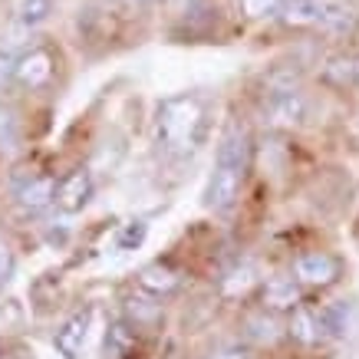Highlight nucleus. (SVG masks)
<instances>
[{"mask_svg":"<svg viewBox=\"0 0 359 359\" xmlns=\"http://www.w3.org/2000/svg\"><path fill=\"white\" fill-rule=\"evenodd\" d=\"M248 165H250V139L241 122H231L224 135L218 142V155L211 165L205 185V208L215 215H228L234 211L244 191V178H248Z\"/></svg>","mask_w":359,"mask_h":359,"instance_id":"obj_1","label":"nucleus"},{"mask_svg":"<svg viewBox=\"0 0 359 359\" xmlns=\"http://www.w3.org/2000/svg\"><path fill=\"white\" fill-rule=\"evenodd\" d=\"M56 76V56L46 50V46H30L17 56V69H13V79L20 83L23 89H46Z\"/></svg>","mask_w":359,"mask_h":359,"instance_id":"obj_6","label":"nucleus"},{"mask_svg":"<svg viewBox=\"0 0 359 359\" xmlns=\"http://www.w3.org/2000/svg\"><path fill=\"white\" fill-rule=\"evenodd\" d=\"M11 271H13V250H11V244L0 238V283L11 277Z\"/></svg>","mask_w":359,"mask_h":359,"instance_id":"obj_26","label":"nucleus"},{"mask_svg":"<svg viewBox=\"0 0 359 359\" xmlns=\"http://www.w3.org/2000/svg\"><path fill=\"white\" fill-rule=\"evenodd\" d=\"M93 191H96V185H93V175H89L86 168H79V172L66 175L63 182H60L56 208H60L63 215H79V211L93 201Z\"/></svg>","mask_w":359,"mask_h":359,"instance_id":"obj_9","label":"nucleus"},{"mask_svg":"<svg viewBox=\"0 0 359 359\" xmlns=\"http://www.w3.org/2000/svg\"><path fill=\"white\" fill-rule=\"evenodd\" d=\"M142 294L155 297V300H162V297H172L178 287H182V273L168 267V264H149V267H142L139 277H135Z\"/></svg>","mask_w":359,"mask_h":359,"instance_id":"obj_11","label":"nucleus"},{"mask_svg":"<svg viewBox=\"0 0 359 359\" xmlns=\"http://www.w3.org/2000/svg\"><path fill=\"white\" fill-rule=\"evenodd\" d=\"M304 306V287L294 280V273H277V277H264L261 290H257V310L280 316L294 313Z\"/></svg>","mask_w":359,"mask_h":359,"instance_id":"obj_5","label":"nucleus"},{"mask_svg":"<svg viewBox=\"0 0 359 359\" xmlns=\"http://www.w3.org/2000/svg\"><path fill=\"white\" fill-rule=\"evenodd\" d=\"M152 139L165 155H191L205 139V102L188 93L162 99L152 119Z\"/></svg>","mask_w":359,"mask_h":359,"instance_id":"obj_2","label":"nucleus"},{"mask_svg":"<svg viewBox=\"0 0 359 359\" xmlns=\"http://www.w3.org/2000/svg\"><path fill=\"white\" fill-rule=\"evenodd\" d=\"M13 69H17V53H13L11 46L0 43V86H4L7 79H13Z\"/></svg>","mask_w":359,"mask_h":359,"instance_id":"obj_25","label":"nucleus"},{"mask_svg":"<svg viewBox=\"0 0 359 359\" xmlns=\"http://www.w3.org/2000/svg\"><path fill=\"white\" fill-rule=\"evenodd\" d=\"M23 142V126L13 106L0 102V155H17Z\"/></svg>","mask_w":359,"mask_h":359,"instance_id":"obj_18","label":"nucleus"},{"mask_svg":"<svg viewBox=\"0 0 359 359\" xmlns=\"http://www.w3.org/2000/svg\"><path fill=\"white\" fill-rule=\"evenodd\" d=\"M89 323H93V310H79L69 320H63L60 330L53 333L56 353L63 359H79V353L86 346V337H89Z\"/></svg>","mask_w":359,"mask_h":359,"instance_id":"obj_8","label":"nucleus"},{"mask_svg":"<svg viewBox=\"0 0 359 359\" xmlns=\"http://www.w3.org/2000/svg\"><path fill=\"white\" fill-rule=\"evenodd\" d=\"M241 4H244L248 17H271V13L280 11L283 0H241Z\"/></svg>","mask_w":359,"mask_h":359,"instance_id":"obj_23","label":"nucleus"},{"mask_svg":"<svg viewBox=\"0 0 359 359\" xmlns=\"http://www.w3.org/2000/svg\"><path fill=\"white\" fill-rule=\"evenodd\" d=\"M280 337H287V327H280V320L267 310H257L244 320V346H273Z\"/></svg>","mask_w":359,"mask_h":359,"instance_id":"obj_12","label":"nucleus"},{"mask_svg":"<svg viewBox=\"0 0 359 359\" xmlns=\"http://www.w3.org/2000/svg\"><path fill=\"white\" fill-rule=\"evenodd\" d=\"M126 4H158V0H126Z\"/></svg>","mask_w":359,"mask_h":359,"instance_id":"obj_27","label":"nucleus"},{"mask_svg":"<svg viewBox=\"0 0 359 359\" xmlns=\"http://www.w3.org/2000/svg\"><path fill=\"white\" fill-rule=\"evenodd\" d=\"M353 310H349L343 300L337 304H323L316 306V316H320V327H323V339H343L349 333V323H353Z\"/></svg>","mask_w":359,"mask_h":359,"instance_id":"obj_17","label":"nucleus"},{"mask_svg":"<svg viewBox=\"0 0 359 359\" xmlns=\"http://www.w3.org/2000/svg\"><path fill=\"white\" fill-rule=\"evenodd\" d=\"M11 11H13V20H17V27L30 30V27L43 23L46 17L53 13V0H13Z\"/></svg>","mask_w":359,"mask_h":359,"instance_id":"obj_19","label":"nucleus"},{"mask_svg":"<svg viewBox=\"0 0 359 359\" xmlns=\"http://www.w3.org/2000/svg\"><path fill=\"white\" fill-rule=\"evenodd\" d=\"M261 119L271 129H300L310 119V99L297 89H271L261 102Z\"/></svg>","mask_w":359,"mask_h":359,"instance_id":"obj_3","label":"nucleus"},{"mask_svg":"<svg viewBox=\"0 0 359 359\" xmlns=\"http://www.w3.org/2000/svg\"><path fill=\"white\" fill-rule=\"evenodd\" d=\"M320 76L323 83H330L333 89H346L359 83V60L349 53H333L327 56V63L320 66Z\"/></svg>","mask_w":359,"mask_h":359,"instance_id":"obj_15","label":"nucleus"},{"mask_svg":"<svg viewBox=\"0 0 359 359\" xmlns=\"http://www.w3.org/2000/svg\"><path fill=\"white\" fill-rule=\"evenodd\" d=\"M261 283H264V277H261V271L254 267V264H238L234 271L221 280V294L228 297V300H248L250 294H257L261 290Z\"/></svg>","mask_w":359,"mask_h":359,"instance_id":"obj_14","label":"nucleus"},{"mask_svg":"<svg viewBox=\"0 0 359 359\" xmlns=\"http://www.w3.org/2000/svg\"><path fill=\"white\" fill-rule=\"evenodd\" d=\"M287 337L297 346H320L323 343V327H320V316L313 306H300L287 316Z\"/></svg>","mask_w":359,"mask_h":359,"instance_id":"obj_13","label":"nucleus"},{"mask_svg":"<svg viewBox=\"0 0 359 359\" xmlns=\"http://www.w3.org/2000/svg\"><path fill=\"white\" fill-rule=\"evenodd\" d=\"M353 23H356V13L349 11L346 4H330L327 17H323V23H320V30L330 33V36H346L349 30H353Z\"/></svg>","mask_w":359,"mask_h":359,"instance_id":"obj_21","label":"nucleus"},{"mask_svg":"<svg viewBox=\"0 0 359 359\" xmlns=\"http://www.w3.org/2000/svg\"><path fill=\"white\" fill-rule=\"evenodd\" d=\"M290 273L304 290H327L343 277V264L330 250H300L290 261Z\"/></svg>","mask_w":359,"mask_h":359,"instance_id":"obj_4","label":"nucleus"},{"mask_svg":"<svg viewBox=\"0 0 359 359\" xmlns=\"http://www.w3.org/2000/svg\"><path fill=\"white\" fill-rule=\"evenodd\" d=\"M126 313H129L132 327H149V323H155V320L162 316V304H155V297L139 290V297H129V300H126Z\"/></svg>","mask_w":359,"mask_h":359,"instance_id":"obj_20","label":"nucleus"},{"mask_svg":"<svg viewBox=\"0 0 359 359\" xmlns=\"http://www.w3.org/2000/svg\"><path fill=\"white\" fill-rule=\"evenodd\" d=\"M208 359H254V356H250V346H244V343H228V346L211 349Z\"/></svg>","mask_w":359,"mask_h":359,"instance_id":"obj_24","label":"nucleus"},{"mask_svg":"<svg viewBox=\"0 0 359 359\" xmlns=\"http://www.w3.org/2000/svg\"><path fill=\"white\" fill-rule=\"evenodd\" d=\"M330 4L333 0H283L280 11H277V20L283 27H294V30H300V27H320L330 11Z\"/></svg>","mask_w":359,"mask_h":359,"instance_id":"obj_10","label":"nucleus"},{"mask_svg":"<svg viewBox=\"0 0 359 359\" xmlns=\"http://www.w3.org/2000/svg\"><path fill=\"white\" fill-rule=\"evenodd\" d=\"M56 195H60V182L53 175H33L23 185H17L13 198H17V208L23 215H43L50 205H56Z\"/></svg>","mask_w":359,"mask_h":359,"instance_id":"obj_7","label":"nucleus"},{"mask_svg":"<svg viewBox=\"0 0 359 359\" xmlns=\"http://www.w3.org/2000/svg\"><path fill=\"white\" fill-rule=\"evenodd\" d=\"M356 89H359V83H356Z\"/></svg>","mask_w":359,"mask_h":359,"instance_id":"obj_28","label":"nucleus"},{"mask_svg":"<svg viewBox=\"0 0 359 359\" xmlns=\"http://www.w3.org/2000/svg\"><path fill=\"white\" fill-rule=\"evenodd\" d=\"M145 238H149V224H145V218H132L126 221L119 228V234H116V244H119L122 250H135L145 244Z\"/></svg>","mask_w":359,"mask_h":359,"instance_id":"obj_22","label":"nucleus"},{"mask_svg":"<svg viewBox=\"0 0 359 359\" xmlns=\"http://www.w3.org/2000/svg\"><path fill=\"white\" fill-rule=\"evenodd\" d=\"M135 346H139V337H135V327L129 320L109 323V330H106V359H132Z\"/></svg>","mask_w":359,"mask_h":359,"instance_id":"obj_16","label":"nucleus"}]
</instances>
